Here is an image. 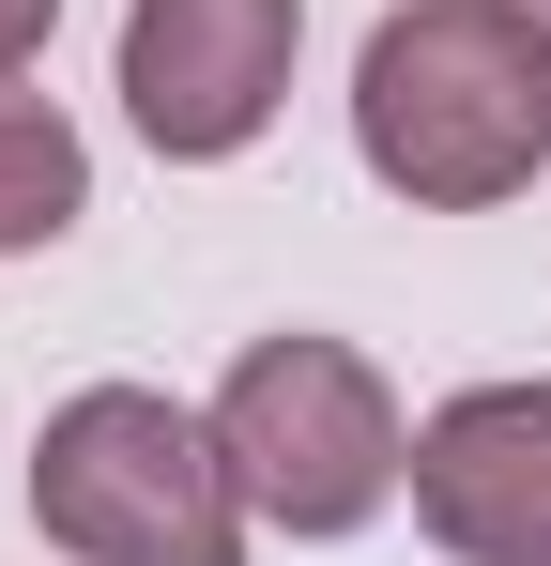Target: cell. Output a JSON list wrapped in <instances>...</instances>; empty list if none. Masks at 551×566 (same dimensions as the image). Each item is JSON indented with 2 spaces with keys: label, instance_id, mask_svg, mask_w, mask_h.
Here are the masks:
<instances>
[{
  "label": "cell",
  "instance_id": "obj_4",
  "mask_svg": "<svg viewBox=\"0 0 551 566\" xmlns=\"http://www.w3.org/2000/svg\"><path fill=\"white\" fill-rule=\"evenodd\" d=\"M291 46H306V0H138L123 15V123L169 169H215L276 123Z\"/></svg>",
  "mask_w": 551,
  "mask_h": 566
},
{
  "label": "cell",
  "instance_id": "obj_2",
  "mask_svg": "<svg viewBox=\"0 0 551 566\" xmlns=\"http://www.w3.org/2000/svg\"><path fill=\"white\" fill-rule=\"evenodd\" d=\"M31 521L62 566H246V474L215 444V413H184L154 382H77L31 429Z\"/></svg>",
  "mask_w": 551,
  "mask_h": 566
},
{
  "label": "cell",
  "instance_id": "obj_3",
  "mask_svg": "<svg viewBox=\"0 0 551 566\" xmlns=\"http://www.w3.org/2000/svg\"><path fill=\"white\" fill-rule=\"evenodd\" d=\"M215 444H230V474H246V505H261L276 536H367L414 490L398 382L367 368L353 337H322V322L261 337L246 368L215 382Z\"/></svg>",
  "mask_w": 551,
  "mask_h": 566
},
{
  "label": "cell",
  "instance_id": "obj_1",
  "mask_svg": "<svg viewBox=\"0 0 551 566\" xmlns=\"http://www.w3.org/2000/svg\"><path fill=\"white\" fill-rule=\"evenodd\" d=\"M353 154L414 214H490L551 169V46L521 0H398L353 62Z\"/></svg>",
  "mask_w": 551,
  "mask_h": 566
},
{
  "label": "cell",
  "instance_id": "obj_6",
  "mask_svg": "<svg viewBox=\"0 0 551 566\" xmlns=\"http://www.w3.org/2000/svg\"><path fill=\"white\" fill-rule=\"evenodd\" d=\"M92 214V154L46 93H0V245H62Z\"/></svg>",
  "mask_w": 551,
  "mask_h": 566
},
{
  "label": "cell",
  "instance_id": "obj_8",
  "mask_svg": "<svg viewBox=\"0 0 551 566\" xmlns=\"http://www.w3.org/2000/svg\"><path fill=\"white\" fill-rule=\"evenodd\" d=\"M521 15H537V46H551V0H521Z\"/></svg>",
  "mask_w": 551,
  "mask_h": 566
},
{
  "label": "cell",
  "instance_id": "obj_7",
  "mask_svg": "<svg viewBox=\"0 0 551 566\" xmlns=\"http://www.w3.org/2000/svg\"><path fill=\"white\" fill-rule=\"evenodd\" d=\"M46 31H62V0H0V77H31V62H46Z\"/></svg>",
  "mask_w": 551,
  "mask_h": 566
},
{
  "label": "cell",
  "instance_id": "obj_5",
  "mask_svg": "<svg viewBox=\"0 0 551 566\" xmlns=\"http://www.w3.org/2000/svg\"><path fill=\"white\" fill-rule=\"evenodd\" d=\"M414 521L459 566H551V382H459L414 429Z\"/></svg>",
  "mask_w": 551,
  "mask_h": 566
}]
</instances>
